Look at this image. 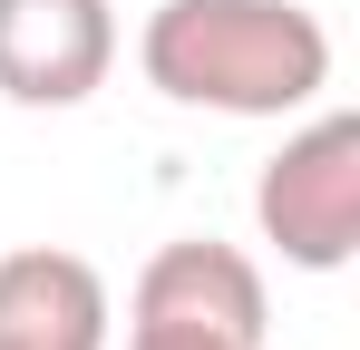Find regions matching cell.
<instances>
[{
	"label": "cell",
	"mask_w": 360,
	"mask_h": 350,
	"mask_svg": "<svg viewBox=\"0 0 360 350\" xmlns=\"http://www.w3.org/2000/svg\"><path fill=\"white\" fill-rule=\"evenodd\" d=\"M136 68L176 108L292 117L331 88V30L302 0H156Z\"/></svg>",
	"instance_id": "6da1fadb"
},
{
	"label": "cell",
	"mask_w": 360,
	"mask_h": 350,
	"mask_svg": "<svg viewBox=\"0 0 360 350\" xmlns=\"http://www.w3.org/2000/svg\"><path fill=\"white\" fill-rule=\"evenodd\" d=\"M253 224L292 273H341L360 253V117L331 108L253 175Z\"/></svg>",
	"instance_id": "7a4b0ae2"
},
{
	"label": "cell",
	"mask_w": 360,
	"mask_h": 350,
	"mask_svg": "<svg viewBox=\"0 0 360 350\" xmlns=\"http://www.w3.org/2000/svg\"><path fill=\"white\" fill-rule=\"evenodd\" d=\"M263 331H273L263 273H253V253L214 243V233L166 243L127 302V341H156V350H263Z\"/></svg>",
	"instance_id": "3957f363"
},
{
	"label": "cell",
	"mask_w": 360,
	"mask_h": 350,
	"mask_svg": "<svg viewBox=\"0 0 360 350\" xmlns=\"http://www.w3.org/2000/svg\"><path fill=\"white\" fill-rule=\"evenodd\" d=\"M117 68L108 0H0V98L10 108H88Z\"/></svg>",
	"instance_id": "277c9868"
},
{
	"label": "cell",
	"mask_w": 360,
	"mask_h": 350,
	"mask_svg": "<svg viewBox=\"0 0 360 350\" xmlns=\"http://www.w3.org/2000/svg\"><path fill=\"white\" fill-rule=\"evenodd\" d=\"M0 350H108V283L88 253H0Z\"/></svg>",
	"instance_id": "5b68a950"
}]
</instances>
